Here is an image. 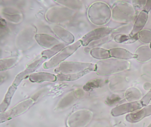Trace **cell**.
Here are the masks:
<instances>
[{"label":"cell","mask_w":151,"mask_h":127,"mask_svg":"<svg viewBox=\"0 0 151 127\" xmlns=\"http://www.w3.org/2000/svg\"><path fill=\"white\" fill-rule=\"evenodd\" d=\"M138 39L144 44H151V31L143 30L138 34Z\"/></svg>","instance_id":"obj_27"},{"label":"cell","mask_w":151,"mask_h":127,"mask_svg":"<svg viewBox=\"0 0 151 127\" xmlns=\"http://www.w3.org/2000/svg\"><path fill=\"white\" fill-rule=\"evenodd\" d=\"M91 71L90 70L83 71L78 73L72 74H59L57 75V79L60 81H72L79 79L84 75Z\"/></svg>","instance_id":"obj_18"},{"label":"cell","mask_w":151,"mask_h":127,"mask_svg":"<svg viewBox=\"0 0 151 127\" xmlns=\"http://www.w3.org/2000/svg\"><path fill=\"white\" fill-rule=\"evenodd\" d=\"M18 61L17 57L5 58L1 60V71H3L14 66Z\"/></svg>","instance_id":"obj_25"},{"label":"cell","mask_w":151,"mask_h":127,"mask_svg":"<svg viewBox=\"0 0 151 127\" xmlns=\"http://www.w3.org/2000/svg\"><path fill=\"white\" fill-rule=\"evenodd\" d=\"M141 91L137 88L131 87L125 92V98L129 102L138 101L141 99Z\"/></svg>","instance_id":"obj_20"},{"label":"cell","mask_w":151,"mask_h":127,"mask_svg":"<svg viewBox=\"0 0 151 127\" xmlns=\"http://www.w3.org/2000/svg\"><path fill=\"white\" fill-rule=\"evenodd\" d=\"M113 29L108 27L96 28L86 34L82 38V46H87L90 42L93 41L98 40L109 35L112 32Z\"/></svg>","instance_id":"obj_7"},{"label":"cell","mask_w":151,"mask_h":127,"mask_svg":"<svg viewBox=\"0 0 151 127\" xmlns=\"http://www.w3.org/2000/svg\"><path fill=\"white\" fill-rule=\"evenodd\" d=\"M32 99H28L19 103L14 107L1 115V122H4L20 115L29 109L34 104Z\"/></svg>","instance_id":"obj_6"},{"label":"cell","mask_w":151,"mask_h":127,"mask_svg":"<svg viewBox=\"0 0 151 127\" xmlns=\"http://www.w3.org/2000/svg\"><path fill=\"white\" fill-rule=\"evenodd\" d=\"M96 64L88 63L66 61L61 63L59 67L55 70L57 74H72L87 70L95 71Z\"/></svg>","instance_id":"obj_4"},{"label":"cell","mask_w":151,"mask_h":127,"mask_svg":"<svg viewBox=\"0 0 151 127\" xmlns=\"http://www.w3.org/2000/svg\"><path fill=\"white\" fill-rule=\"evenodd\" d=\"M53 30L59 38L66 43H72L75 41L74 35L61 26H54Z\"/></svg>","instance_id":"obj_16"},{"label":"cell","mask_w":151,"mask_h":127,"mask_svg":"<svg viewBox=\"0 0 151 127\" xmlns=\"http://www.w3.org/2000/svg\"><path fill=\"white\" fill-rule=\"evenodd\" d=\"M147 127H151V123H150V124H149V125L147 126Z\"/></svg>","instance_id":"obj_34"},{"label":"cell","mask_w":151,"mask_h":127,"mask_svg":"<svg viewBox=\"0 0 151 127\" xmlns=\"http://www.w3.org/2000/svg\"><path fill=\"white\" fill-rule=\"evenodd\" d=\"M136 58L139 62L145 63L151 60V48L150 46L145 45L139 47L135 52Z\"/></svg>","instance_id":"obj_15"},{"label":"cell","mask_w":151,"mask_h":127,"mask_svg":"<svg viewBox=\"0 0 151 127\" xmlns=\"http://www.w3.org/2000/svg\"><path fill=\"white\" fill-rule=\"evenodd\" d=\"M147 1H132V3L133 4L134 8L137 10H139L141 9H144V6L145 4Z\"/></svg>","instance_id":"obj_31"},{"label":"cell","mask_w":151,"mask_h":127,"mask_svg":"<svg viewBox=\"0 0 151 127\" xmlns=\"http://www.w3.org/2000/svg\"><path fill=\"white\" fill-rule=\"evenodd\" d=\"M82 45V41L79 40L72 45L64 48L60 53L52 57L48 61L45 63L43 65V68L45 69H49L56 67L76 52Z\"/></svg>","instance_id":"obj_5"},{"label":"cell","mask_w":151,"mask_h":127,"mask_svg":"<svg viewBox=\"0 0 151 127\" xmlns=\"http://www.w3.org/2000/svg\"><path fill=\"white\" fill-rule=\"evenodd\" d=\"M35 38L39 45L45 48H52L59 43L57 39L49 34H38L35 35Z\"/></svg>","instance_id":"obj_10"},{"label":"cell","mask_w":151,"mask_h":127,"mask_svg":"<svg viewBox=\"0 0 151 127\" xmlns=\"http://www.w3.org/2000/svg\"><path fill=\"white\" fill-rule=\"evenodd\" d=\"M112 16V11L108 5L102 2H96L90 6L88 10L89 20L96 25L106 24Z\"/></svg>","instance_id":"obj_2"},{"label":"cell","mask_w":151,"mask_h":127,"mask_svg":"<svg viewBox=\"0 0 151 127\" xmlns=\"http://www.w3.org/2000/svg\"><path fill=\"white\" fill-rule=\"evenodd\" d=\"M91 54L93 58L99 60H105L111 57L109 50L102 48L93 49L91 51Z\"/></svg>","instance_id":"obj_21"},{"label":"cell","mask_w":151,"mask_h":127,"mask_svg":"<svg viewBox=\"0 0 151 127\" xmlns=\"http://www.w3.org/2000/svg\"><path fill=\"white\" fill-rule=\"evenodd\" d=\"M122 98L117 94H112L108 97L106 100V103L109 106H112L119 103Z\"/></svg>","instance_id":"obj_28"},{"label":"cell","mask_w":151,"mask_h":127,"mask_svg":"<svg viewBox=\"0 0 151 127\" xmlns=\"http://www.w3.org/2000/svg\"><path fill=\"white\" fill-rule=\"evenodd\" d=\"M151 101V90L140 99V102L142 106H146L149 104Z\"/></svg>","instance_id":"obj_29"},{"label":"cell","mask_w":151,"mask_h":127,"mask_svg":"<svg viewBox=\"0 0 151 127\" xmlns=\"http://www.w3.org/2000/svg\"><path fill=\"white\" fill-rule=\"evenodd\" d=\"M17 88V87L13 84H12V86H11L9 88L7 92L6 93V96L4 98V100L1 105L0 109H1V113L5 112L11 102L12 97L14 93H15V92L16 91Z\"/></svg>","instance_id":"obj_19"},{"label":"cell","mask_w":151,"mask_h":127,"mask_svg":"<svg viewBox=\"0 0 151 127\" xmlns=\"http://www.w3.org/2000/svg\"><path fill=\"white\" fill-rule=\"evenodd\" d=\"M130 65V62L125 60L108 58L98 62L95 71L101 76L110 75L127 70L129 68Z\"/></svg>","instance_id":"obj_1"},{"label":"cell","mask_w":151,"mask_h":127,"mask_svg":"<svg viewBox=\"0 0 151 127\" xmlns=\"http://www.w3.org/2000/svg\"><path fill=\"white\" fill-rule=\"evenodd\" d=\"M2 14L6 19L13 23H17L21 22L22 18V14L20 12L12 8L3 9Z\"/></svg>","instance_id":"obj_17"},{"label":"cell","mask_w":151,"mask_h":127,"mask_svg":"<svg viewBox=\"0 0 151 127\" xmlns=\"http://www.w3.org/2000/svg\"><path fill=\"white\" fill-rule=\"evenodd\" d=\"M150 115H151V105L146 106L137 112L129 114L126 116L125 119L129 122L135 123Z\"/></svg>","instance_id":"obj_12"},{"label":"cell","mask_w":151,"mask_h":127,"mask_svg":"<svg viewBox=\"0 0 151 127\" xmlns=\"http://www.w3.org/2000/svg\"><path fill=\"white\" fill-rule=\"evenodd\" d=\"M148 13L144 10L141 11L134 23L133 28L130 33L131 36H136L144 28L146 24L148 19Z\"/></svg>","instance_id":"obj_11"},{"label":"cell","mask_w":151,"mask_h":127,"mask_svg":"<svg viewBox=\"0 0 151 127\" xmlns=\"http://www.w3.org/2000/svg\"><path fill=\"white\" fill-rule=\"evenodd\" d=\"M56 2L60 3L61 4L65 5V6H68V7H71V8H77L78 6V2L79 1H74L73 3V1H56Z\"/></svg>","instance_id":"obj_30"},{"label":"cell","mask_w":151,"mask_h":127,"mask_svg":"<svg viewBox=\"0 0 151 127\" xmlns=\"http://www.w3.org/2000/svg\"><path fill=\"white\" fill-rule=\"evenodd\" d=\"M144 89L146 91H151V83H145L143 86Z\"/></svg>","instance_id":"obj_33"},{"label":"cell","mask_w":151,"mask_h":127,"mask_svg":"<svg viewBox=\"0 0 151 127\" xmlns=\"http://www.w3.org/2000/svg\"><path fill=\"white\" fill-rule=\"evenodd\" d=\"M64 47H65V45L64 44H63V43L59 44L50 49L43 51L41 54L42 56L45 57L47 59H49V58L54 56L55 55L60 52L61 50L63 49Z\"/></svg>","instance_id":"obj_23"},{"label":"cell","mask_w":151,"mask_h":127,"mask_svg":"<svg viewBox=\"0 0 151 127\" xmlns=\"http://www.w3.org/2000/svg\"><path fill=\"white\" fill-rule=\"evenodd\" d=\"M150 47H151V44H150Z\"/></svg>","instance_id":"obj_35"},{"label":"cell","mask_w":151,"mask_h":127,"mask_svg":"<svg viewBox=\"0 0 151 127\" xmlns=\"http://www.w3.org/2000/svg\"><path fill=\"white\" fill-rule=\"evenodd\" d=\"M103 84V80L100 78H96L88 81L83 87L85 91H89L93 89L101 87Z\"/></svg>","instance_id":"obj_26"},{"label":"cell","mask_w":151,"mask_h":127,"mask_svg":"<svg viewBox=\"0 0 151 127\" xmlns=\"http://www.w3.org/2000/svg\"><path fill=\"white\" fill-rule=\"evenodd\" d=\"M110 56L116 59L127 60L136 58V55L121 48H114L109 50Z\"/></svg>","instance_id":"obj_13"},{"label":"cell","mask_w":151,"mask_h":127,"mask_svg":"<svg viewBox=\"0 0 151 127\" xmlns=\"http://www.w3.org/2000/svg\"><path fill=\"white\" fill-rule=\"evenodd\" d=\"M143 107L140 101L129 102L114 108L111 111L113 116H118L127 113H131L140 109Z\"/></svg>","instance_id":"obj_8"},{"label":"cell","mask_w":151,"mask_h":127,"mask_svg":"<svg viewBox=\"0 0 151 127\" xmlns=\"http://www.w3.org/2000/svg\"><path fill=\"white\" fill-rule=\"evenodd\" d=\"M69 11L66 8H52L47 13V18L50 22H61L69 16Z\"/></svg>","instance_id":"obj_9"},{"label":"cell","mask_w":151,"mask_h":127,"mask_svg":"<svg viewBox=\"0 0 151 127\" xmlns=\"http://www.w3.org/2000/svg\"><path fill=\"white\" fill-rule=\"evenodd\" d=\"M114 39L117 43L129 44L133 43L138 40V34L132 37L130 34H118L115 36Z\"/></svg>","instance_id":"obj_22"},{"label":"cell","mask_w":151,"mask_h":127,"mask_svg":"<svg viewBox=\"0 0 151 127\" xmlns=\"http://www.w3.org/2000/svg\"><path fill=\"white\" fill-rule=\"evenodd\" d=\"M151 9V1H147L145 4L144 6L143 10L148 13Z\"/></svg>","instance_id":"obj_32"},{"label":"cell","mask_w":151,"mask_h":127,"mask_svg":"<svg viewBox=\"0 0 151 127\" xmlns=\"http://www.w3.org/2000/svg\"><path fill=\"white\" fill-rule=\"evenodd\" d=\"M135 13L134 8L130 4L123 1H118L113 6L112 17L115 21L125 23L132 20Z\"/></svg>","instance_id":"obj_3"},{"label":"cell","mask_w":151,"mask_h":127,"mask_svg":"<svg viewBox=\"0 0 151 127\" xmlns=\"http://www.w3.org/2000/svg\"><path fill=\"white\" fill-rule=\"evenodd\" d=\"M29 80L35 83H41L45 81L55 82L57 80V76L48 72H38L30 75Z\"/></svg>","instance_id":"obj_14"},{"label":"cell","mask_w":151,"mask_h":127,"mask_svg":"<svg viewBox=\"0 0 151 127\" xmlns=\"http://www.w3.org/2000/svg\"><path fill=\"white\" fill-rule=\"evenodd\" d=\"M46 59L45 57L41 56L40 59H37L30 63L26 67V69L24 71V73L29 76V74L35 71V70H36Z\"/></svg>","instance_id":"obj_24"}]
</instances>
